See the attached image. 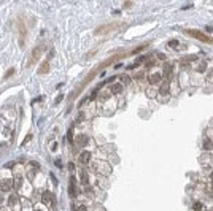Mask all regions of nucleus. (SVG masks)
Masks as SVG:
<instances>
[{"instance_id":"a878e982","label":"nucleus","mask_w":213,"mask_h":211,"mask_svg":"<svg viewBox=\"0 0 213 211\" xmlns=\"http://www.w3.org/2000/svg\"><path fill=\"white\" fill-rule=\"evenodd\" d=\"M30 138H32V135H30V133H29V135H27V136H25V140H24V141H22V144H25V143H27V141H29V140H30Z\"/></svg>"},{"instance_id":"39448f33","label":"nucleus","mask_w":213,"mask_h":211,"mask_svg":"<svg viewBox=\"0 0 213 211\" xmlns=\"http://www.w3.org/2000/svg\"><path fill=\"white\" fill-rule=\"evenodd\" d=\"M97 171L100 173V175H110V171H112V167H110L108 163H105V162H100V163L97 165Z\"/></svg>"},{"instance_id":"423d86ee","label":"nucleus","mask_w":213,"mask_h":211,"mask_svg":"<svg viewBox=\"0 0 213 211\" xmlns=\"http://www.w3.org/2000/svg\"><path fill=\"white\" fill-rule=\"evenodd\" d=\"M91 157H92V155H91L89 151H83V152L80 154V163H81V165H88V163L91 162Z\"/></svg>"},{"instance_id":"9b49d317","label":"nucleus","mask_w":213,"mask_h":211,"mask_svg":"<svg viewBox=\"0 0 213 211\" xmlns=\"http://www.w3.org/2000/svg\"><path fill=\"white\" fill-rule=\"evenodd\" d=\"M76 143H78V146H86L89 141H88V136L86 135H78L76 136Z\"/></svg>"},{"instance_id":"2eb2a0df","label":"nucleus","mask_w":213,"mask_h":211,"mask_svg":"<svg viewBox=\"0 0 213 211\" xmlns=\"http://www.w3.org/2000/svg\"><path fill=\"white\" fill-rule=\"evenodd\" d=\"M80 178H81V182H83V184H88V182H89V179H88V173H86V171H81Z\"/></svg>"},{"instance_id":"f8f14e48","label":"nucleus","mask_w":213,"mask_h":211,"mask_svg":"<svg viewBox=\"0 0 213 211\" xmlns=\"http://www.w3.org/2000/svg\"><path fill=\"white\" fill-rule=\"evenodd\" d=\"M203 149H205V151H211L213 149V140L211 138H205V140H203Z\"/></svg>"},{"instance_id":"7ed1b4c3","label":"nucleus","mask_w":213,"mask_h":211,"mask_svg":"<svg viewBox=\"0 0 213 211\" xmlns=\"http://www.w3.org/2000/svg\"><path fill=\"white\" fill-rule=\"evenodd\" d=\"M119 25H121V24H118V22L105 24V25L99 27V29L96 30V35H104V33H108V32H112V30H116V29H119Z\"/></svg>"},{"instance_id":"f257e3e1","label":"nucleus","mask_w":213,"mask_h":211,"mask_svg":"<svg viewBox=\"0 0 213 211\" xmlns=\"http://www.w3.org/2000/svg\"><path fill=\"white\" fill-rule=\"evenodd\" d=\"M186 33H188V35H191L192 38H196V40L202 41V43H210V44H213V38H211V36L205 35V33H203V32H200V30H194V29H189V30H186Z\"/></svg>"},{"instance_id":"6ab92c4d","label":"nucleus","mask_w":213,"mask_h":211,"mask_svg":"<svg viewBox=\"0 0 213 211\" xmlns=\"http://www.w3.org/2000/svg\"><path fill=\"white\" fill-rule=\"evenodd\" d=\"M121 81H123V84H129V82H131V78H129L127 75H123V76H121Z\"/></svg>"},{"instance_id":"0eeeda50","label":"nucleus","mask_w":213,"mask_h":211,"mask_svg":"<svg viewBox=\"0 0 213 211\" xmlns=\"http://www.w3.org/2000/svg\"><path fill=\"white\" fill-rule=\"evenodd\" d=\"M169 92H170V81L165 79L162 84H161V87H159V94H161V95H167Z\"/></svg>"},{"instance_id":"1a4fd4ad","label":"nucleus","mask_w":213,"mask_h":211,"mask_svg":"<svg viewBox=\"0 0 213 211\" xmlns=\"http://www.w3.org/2000/svg\"><path fill=\"white\" fill-rule=\"evenodd\" d=\"M0 186H2V190L8 192V190H11V187L14 186V182H13L10 178H5V179L2 181V184H0Z\"/></svg>"},{"instance_id":"f3484780","label":"nucleus","mask_w":213,"mask_h":211,"mask_svg":"<svg viewBox=\"0 0 213 211\" xmlns=\"http://www.w3.org/2000/svg\"><path fill=\"white\" fill-rule=\"evenodd\" d=\"M16 201H18V195H16V194H11L10 198H8V203H10V205H16Z\"/></svg>"},{"instance_id":"412c9836","label":"nucleus","mask_w":213,"mask_h":211,"mask_svg":"<svg viewBox=\"0 0 213 211\" xmlns=\"http://www.w3.org/2000/svg\"><path fill=\"white\" fill-rule=\"evenodd\" d=\"M67 141H69V143H72V141H73V132H72V129L67 132Z\"/></svg>"},{"instance_id":"bb28decb","label":"nucleus","mask_w":213,"mask_h":211,"mask_svg":"<svg viewBox=\"0 0 213 211\" xmlns=\"http://www.w3.org/2000/svg\"><path fill=\"white\" fill-rule=\"evenodd\" d=\"M78 211H88L86 206H78Z\"/></svg>"},{"instance_id":"f03ea898","label":"nucleus","mask_w":213,"mask_h":211,"mask_svg":"<svg viewBox=\"0 0 213 211\" xmlns=\"http://www.w3.org/2000/svg\"><path fill=\"white\" fill-rule=\"evenodd\" d=\"M43 44H38V46H35L33 48V51L30 52V57H29V62H27V65L29 67H32L33 63H37L38 62V59L41 57V52H43Z\"/></svg>"},{"instance_id":"c85d7f7f","label":"nucleus","mask_w":213,"mask_h":211,"mask_svg":"<svg viewBox=\"0 0 213 211\" xmlns=\"http://www.w3.org/2000/svg\"><path fill=\"white\" fill-rule=\"evenodd\" d=\"M211 179H213V173H211Z\"/></svg>"},{"instance_id":"4be33fe9","label":"nucleus","mask_w":213,"mask_h":211,"mask_svg":"<svg viewBox=\"0 0 213 211\" xmlns=\"http://www.w3.org/2000/svg\"><path fill=\"white\" fill-rule=\"evenodd\" d=\"M169 46H172V48H177V46H178V41H177V40H172V41H169Z\"/></svg>"},{"instance_id":"5701e85b","label":"nucleus","mask_w":213,"mask_h":211,"mask_svg":"<svg viewBox=\"0 0 213 211\" xmlns=\"http://www.w3.org/2000/svg\"><path fill=\"white\" fill-rule=\"evenodd\" d=\"M13 73H14V68H10V70L6 71V76H5V79H8V78H10V76L13 75Z\"/></svg>"},{"instance_id":"a211bd4d","label":"nucleus","mask_w":213,"mask_h":211,"mask_svg":"<svg viewBox=\"0 0 213 211\" xmlns=\"http://www.w3.org/2000/svg\"><path fill=\"white\" fill-rule=\"evenodd\" d=\"M146 94H148V97H151V98H153V97L157 95V90H154V89H148V90H146Z\"/></svg>"},{"instance_id":"aec40b11","label":"nucleus","mask_w":213,"mask_h":211,"mask_svg":"<svg viewBox=\"0 0 213 211\" xmlns=\"http://www.w3.org/2000/svg\"><path fill=\"white\" fill-rule=\"evenodd\" d=\"M21 186H22V178H18V179L14 181V187H16V189H19Z\"/></svg>"},{"instance_id":"b1692460","label":"nucleus","mask_w":213,"mask_h":211,"mask_svg":"<svg viewBox=\"0 0 213 211\" xmlns=\"http://www.w3.org/2000/svg\"><path fill=\"white\" fill-rule=\"evenodd\" d=\"M205 68H207V65H205V62H202L200 65H199V68H197V70H199V71H203Z\"/></svg>"},{"instance_id":"6e6552de","label":"nucleus","mask_w":213,"mask_h":211,"mask_svg":"<svg viewBox=\"0 0 213 211\" xmlns=\"http://www.w3.org/2000/svg\"><path fill=\"white\" fill-rule=\"evenodd\" d=\"M69 194L70 197H75L76 195V179L75 178H70V184H69Z\"/></svg>"},{"instance_id":"9d476101","label":"nucleus","mask_w":213,"mask_h":211,"mask_svg":"<svg viewBox=\"0 0 213 211\" xmlns=\"http://www.w3.org/2000/svg\"><path fill=\"white\" fill-rule=\"evenodd\" d=\"M48 71H49V62L45 60L41 65H40V68H38V75H46Z\"/></svg>"},{"instance_id":"20e7f679","label":"nucleus","mask_w":213,"mask_h":211,"mask_svg":"<svg viewBox=\"0 0 213 211\" xmlns=\"http://www.w3.org/2000/svg\"><path fill=\"white\" fill-rule=\"evenodd\" d=\"M162 79V73L161 71H153L150 76H148V81H150V84H157V82H161Z\"/></svg>"},{"instance_id":"393cba45","label":"nucleus","mask_w":213,"mask_h":211,"mask_svg":"<svg viewBox=\"0 0 213 211\" xmlns=\"http://www.w3.org/2000/svg\"><path fill=\"white\" fill-rule=\"evenodd\" d=\"M62 98H64V95H62V94H59V95L56 97V103H61V100H62Z\"/></svg>"},{"instance_id":"ddd939ff","label":"nucleus","mask_w":213,"mask_h":211,"mask_svg":"<svg viewBox=\"0 0 213 211\" xmlns=\"http://www.w3.org/2000/svg\"><path fill=\"white\" fill-rule=\"evenodd\" d=\"M123 90V82H116L112 86V94H119Z\"/></svg>"},{"instance_id":"c756f323","label":"nucleus","mask_w":213,"mask_h":211,"mask_svg":"<svg viewBox=\"0 0 213 211\" xmlns=\"http://www.w3.org/2000/svg\"><path fill=\"white\" fill-rule=\"evenodd\" d=\"M35 211H41V209H35Z\"/></svg>"},{"instance_id":"cd10ccee","label":"nucleus","mask_w":213,"mask_h":211,"mask_svg":"<svg viewBox=\"0 0 213 211\" xmlns=\"http://www.w3.org/2000/svg\"><path fill=\"white\" fill-rule=\"evenodd\" d=\"M0 211H10V209H8V208H2V209H0Z\"/></svg>"},{"instance_id":"dca6fc26","label":"nucleus","mask_w":213,"mask_h":211,"mask_svg":"<svg viewBox=\"0 0 213 211\" xmlns=\"http://www.w3.org/2000/svg\"><path fill=\"white\" fill-rule=\"evenodd\" d=\"M49 198H51L49 192H43V195H41V200H43V203H49Z\"/></svg>"},{"instance_id":"4468645a","label":"nucleus","mask_w":213,"mask_h":211,"mask_svg":"<svg viewBox=\"0 0 213 211\" xmlns=\"http://www.w3.org/2000/svg\"><path fill=\"white\" fill-rule=\"evenodd\" d=\"M192 209H194V211H202V209H203L202 201H194V203H192Z\"/></svg>"}]
</instances>
